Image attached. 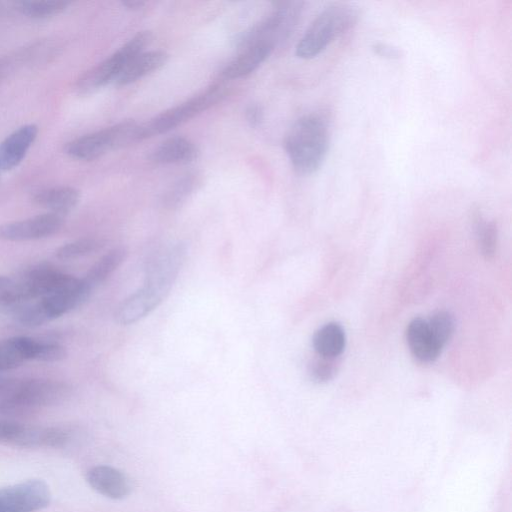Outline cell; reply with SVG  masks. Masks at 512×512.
<instances>
[{
  "label": "cell",
  "mask_w": 512,
  "mask_h": 512,
  "mask_svg": "<svg viewBox=\"0 0 512 512\" xmlns=\"http://www.w3.org/2000/svg\"><path fill=\"white\" fill-rule=\"evenodd\" d=\"M80 201V192L71 186H54L38 191L33 202L49 211L64 216L71 212Z\"/></svg>",
  "instance_id": "cell-16"
},
{
  "label": "cell",
  "mask_w": 512,
  "mask_h": 512,
  "mask_svg": "<svg viewBox=\"0 0 512 512\" xmlns=\"http://www.w3.org/2000/svg\"><path fill=\"white\" fill-rule=\"evenodd\" d=\"M198 147L185 137L166 139L151 153L150 159L157 164H188L198 158Z\"/></svg>",
  "instance_id": "cell-15"
},
{
  "label": "cell",
  "mask_w": 512,
  "mask_h": 512,
  "mask_svg": "<svg viewBox=\"0 0 512 512\" xmlns=\"http://www.w3.org/2000/svg\"><path fill=\"white\" fill-rule=\"evenodd\" d=\"M86 480L95 491L111 499H123L131 491L127 476L120 470L107 465L90 468L86 473Z\"/></svg>",
  "instance_id": "cell-11"
},
{
  "label": "cell",
  "mask_w": 512,
  "mask_h": 512,
  "mask_svg": "<svg viewBox=\"0 0 512 512\" xmlns=\"http://www.w3.org/2000/svg\"><path fill=\"white\" fill-rule=\"evenodd\" d=\"M427 324L434 340L443 348L454 332L453 316L447 311H438L430 317Z\"/></svg>",
  "instance_id": "cell-24"
},
{
  "label": "cell",
  "mask_w": 512,
  "mask_h": 512,
  "mask_svg": "<svg viewBox=\"0 0 512 512\" xmlns=\"http://www.w3.org/2000/svg\"><path fill=\"white\" fill-rule=\"evenodd\" d=\"M169 55L160 50L142 52L120 71L113 85L126 86L148 74L162 68L168 61Z\"/></svg>",
  "instance_id": "cell-14"
},
{
  "label": "cell",
  "mask_w": 512,
  "mask_h": 512,
  "mask_svg": "<svg viewBox=\"0 0 512 512\" xmlns=\"http://www.w3.org/2000/svg\"><path fill=\"white\" fill-rule=\"evenodd\" d=\"M263 115V109L258 104H251L245 110L246 121L253 128L258 127L261 124Z\"/></svg>",
  "instance_id": "cell-29"
},
{
  "label": "cell",
  "mask_w": 512,
  "mask_h": 512,
  "mask_svg": "<svg viewBox=\"0 0 512 512\" xmlns=\"http://www.w3.org/2000/svg\"><path fill=\"white\" fill-rule=\"evenodd\" d=\"M186 256L183 244L161 251L149 264L143 288L163 301L170 292Z\"/></svg>",
  "instance_id": "cell-7"
},
{
  "label": "cell",
  "mask_w": 512,
  "mask_h": 512,
  "mask_svg": "<svg viewBox=\"0 0 512 512\" xmlns=\"http://www.w3.org/2000/svg\"><path fill=\"white\" fill-rule=\"evenodd\" d=\"M337 369L336 358L318 356L309 365V375L313 381L323 383L331 380Z\"/></svg>",
  "instance_id": "cell-26"
},
{
  "label": "cell",
  "mask_w": 512,
  "mask_h": 512,
  "mask_svg": "<svg viewBox=\"0 0 512 512\" xmlns=\"http://www.w3.org/2000/svg\"><path fill=\"white\" fill-rule=\"evenodd\" d=\"M152 39L150 31L138 32L110 57L85 71L75 83L77 93L86 95L108 84H113L125 65L144 52Z\"/></svg>",
  "instance_id": "cell-5"
},
{
  "label": "cell",
  "mask_w": 512,
  "mask_h": 512,
  "mask_svg": "<svg viewBox=\"0 0 512 512\" xmlns=\"http://www.w3.org/2000/svg\"><path fill=\"white\" fill-rule=\"evenodd\" d=\"M103 245L99 239L82 238L60 246L55 255L61 260H74L98 251Z\"/></svg>",
  "instance_id": "cell-23"
},
{
  "label": "cell",
  "mask_w": 512,
  "mask_h": 512,
  "mask_svg": "<svg viewBox=\"0 0 512 512\" xmlns=\"http://www.w3.org/2000/svg\"><path fill=\"white\" fill-rule=\"evenodd\" d=\"M23 379L0 377V410L20 408Z\"/></svg>",
  "instance_id": "cell-25"
},
{
  "label": "cell",
  "mask_w": 512,
  "mask_h": 512,
  "mask_svg": "<svg viewBox=\"0 0 512 512\" xmlns=\"http://www.w3.org/2000/svg\"><path fill=\"white\" fill-rule=\"evenodd\" d=\"M201 184L197 173H187L174 182L163 194L162 203L168 209L182 206Z\"/></svg>",
  "instance_id": "cell-19"
},
{
  "label": "cell",
  "mask_w": 512,
  "mask_h": 512,
  "mask_svg": "<svg viewBox=\"0 0 512 512\" xmlns=\"http://www.w3.org/2000/svg\"><path fill=\"white\" fill-rule=\"evenodd\" d=\"M273 50V47L264 43L240 49V53L222 69L220 78L233 80L251 74L269 57Z\"/></svg>",
  "instance_id": "cell-12"
},
{
  "label": "cell",
  "mask_w": 512,
  "mask_h": 512,
  "mask_svg": "<svg viewBox=\"0 0 512 512\" xmlns=\"http://www.w3.org/2000/svg\"><path fill=\"white\" fill-rule=\"evenodd\" d=\"M301 1L278 3L273 11L260 22L242 32L236 39L239 49L264 43L275 48L285 41L295 29L303 10Z\"/></svg>",
  "instance_id": "cell-4"
},
{
  "label": "cell",
  "mask_w": 512,
  "mask_h": 512,
  "mask_svg": "<svg viewBox=\"0 0 512 512\" xmlns=\"http://www.w3.org/2000/svg\"><path fill=\"white\" fill-rule=\"evenodd\" d=\"M67 356L66 349L54 342H41L38 343V349L35 360L41 362H59Z\"/></svg>",
  "instance_id": "cell-27"
},
{
  "label": "cell",
  "mask_w": 512,
  "mask_h": 512,
  "mask_svg": "<svg viewBox=\"0 0 512 512\" xmlns=\"http://www.w3.org/2000/svg\"><path fill=\"white\" fill-rule=\"evenodd\" d=\"M139 141L141 123L126 120L68 142L65 153L77 160L92 161Z\"/></svg>",
  "instance_id": "cell-3"
},
{
  "label": "cell",
  "mask_w": 512,
  "mask_h": 512,
  "mask_svg": "<svg viewBox=\"0 0 512 512\" xmlns=\"http://www.w3.org/2000/svg\"><path fill=\"white\" fill-rule=\"evenodd\" d=\"M406 341L412 355L423 363L435 361L442 350V347L434 340L427 321L419 317L414 318L408 324Z\"/></svg>",
  "instance_id": "cell-13"
},
{
  "label": "cell",
  "mask_w": 512,
  "mask_h": 512,
  "mask_svg": "<svg viewBox=\"0 0 512 512\" xmlns=\"http://www.w3.org/2000/svg\"><path fill=\"white\" fill-rule=\"evenodd\" d=\"M38 127L25 124L14 130L0 142V170L8 171L16 167L26 156L36 140Z\"/></svg>",
  "instance_id": "cell-10"
},
{
  "label": "cell",
  "mask_w": 512,
  "mask_h": 512,
  "mask_svg": "<svg viewBox=\"0 0 512 512\" xmlns=\"http://www.w3.org/2000/svg\"><path fill=\"white\" fill-rule=\"evenodd\" d=\"M480 251L486 259L494 256L497 246L498 231L493 221L485 220L479 212L473 217Z\"/></svg>",
  "instance_id": "cell-20"
},
{
  "label": "cell",
  "mask_w": 512,
  "mask_h": 512,
  "mask_svg": "<svg viewBox=\"0 0 512 512\" xmlns=\"http://www.w3.org/2000/svg\"><path fill=\"white\" fill-rule=\"evenodd\" d=\"M127 248L115 247L105 253L88 270L83 281L93 290L95 287L106 281L126 260Z\"/></svg>",
  "instance_id": "cell-17"
},
{
  "label": "cell",
  "mask_w": 512,
  "mask_h": 512,
  "mask_svg": "<svg viewBox=\"0 0 512 512\" xmlns=\"http://www.w3.org/2000/svg\"><path fill=\"white\" fill-rule=\"evenodd\" d=\"M24 301L28 297L20 278L0 275V307L12 308Z\"/></svg>",
  "instance_id": "cell-22"
},
{
  "label": "cell",
  "mask_w": 512,
  "mask_h": 512,
  "mask_svg": "<svg viewBox=\"0 0 512 512\" xmlns=\"http://www.w3.org/2000/svg\"><path fill=\"white\" fill-rule=\"evenodd\" d=\"M372 49L375 54L387 59H398L402 55V52L399 48L388 44L376 43L373 45Z\"/></svg>",
  "instance_id": "cell-30"
},
{
  "label": "cell",
  "mask_w": 512,
  "mask_h": 512,
  "mask_svg": "<svg viewBox=\"0 0 512 512\" xmlns=\"http://www.w3.org/2000/svg\"><path fill=\"white\" fill-rule=\"evenodd\" d=\"M63 223L62 215L48 212L0 225V239L15 242L42 239L58 232Z\"/></svg>",
  "instance_id": "cell-9"
},
{
  "label": "cell",
  "mask_w": 512,
  "mask_h": 512,
  "mask_svg": "<svg viewBox=\"0 0 512 512\" xmlns=\"http://www.w3.org/2000/svg\"><path fill=\"white\" fill-rule=\"evenodd\" d=\"M226 96L222 84H213L185 102L163 111L141 123L142 140L166 133L185 123L203 111L216 105Z\"/></svg>",
  "instance_id": "cell-6"
},
{
  "label": "cell",
  "mask_w": 512,
  "mask_h": 512,
  "mask_svg": "<svg viewBox=\"0 0 512 512\" xmlns=\"http://www.w3.org/2000/svg\"><path fill=\"white\" fill-rule=\"evenodd\" d=\"M70 5L69 1H20L19 10L30 18L43 19L57 15Z\"/></svg>",
  "instance_id": "cell-21"
},
{
  "label": "cell",
  "mask_w": 512,
  "mask_h": 512,
  "mask_svg": "<svg viewBox=\"0 0 512 512\" xmlns=\"http://www.w3.org/2000/svg\"><path fill=\"white\" fill-rule=\"evenodd\" d=\"M25 426L16 422L0 420V442H13L18 444Z\"/></svg>",
  "instance_id": "cell-28"
},
{
  "label": "cell",
  "mask_w": 512,
  "mask_h": 512,
  "mask_svg": "<svg viewBox=\"0 0 512 512\" xmlns=\"http://www.w3.org/2000/svg\"><path fill=\"white\" fill-rule=\"evenodd\" d=\"M50 500L48 485L30 479L0 489V512H36L47 507Z\"/></svg>",
  "instance_id": "cell-8"
},
{
  "label": "cell",
  "mask_w": 512,
  "mask_h": 512,
  "mask_svg": "<svg viewBox=\"0 0 512 512\" xmlns=\"http://www.w3.org/2000/svg\"><path fill=\"white\" fill-rule=\"evenodd\" d=\"M312 343L318 356L337 358L345 348V332L340 324L327 323L315 332Z\"/></svg>",
  "instance_id": "cell-18"
},
{
  "label": "cell",
  "mask_w": 512,
  "mask_h": 512,
  "mask_svg": "<svg viewBox=\"0 0 512 512\" xmlns=\"http://www.w3.org/2000/svg\"><path fill=\"white\" fill-rule=\"evenodd\" d=\"M329 139V125L324 116L311 113L300 117L284 141L293 169L300 175L315 173L325 160Z\"/></svg>",
  "instance_id": "cell-1"
},
{
  "label": "cell",
  "mask_w": 512,
  "mask_h": 512,
  "mask_svg": "<svg viewBox=\"0 0 512 512\" xmlns=\"http://www.w3.org/2000/svg\"><path fill=\"white\" fill-rule=\"evenodd\" d=\"M122 4L128 9L136 10L142 8L146 2L143 0H124Z\"/></svg>",
  "instance_id": "cell-31"
},
{
  "label": "cell",
  "mask_w": 512,
  "mask_h": 512,
  "mask_svg": "<svg viewBox=\"0 0 512 512\" xmlns=\"http://www.w3.org/2000/svg\"><path fill=\"white\" fill-rule=\"evenodd\" d=\"M358 11L345 3L331 4L312 21L296 46V56L312 59L357 21Z\"/></svg>",
  "instance_id": "cell-2"
}]
</instances>
